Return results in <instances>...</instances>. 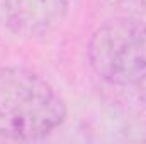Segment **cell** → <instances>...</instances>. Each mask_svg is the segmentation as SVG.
<instances>
[{
    "label": "cell",
    "mask_w": 146,
    "mask_h": 144,
    "mask_svg": "<svg viewBox=\"0 0 146 144\" xmlns=\"http://www.w3.org/2000/svg\"><path fill=\"white\" fill-rule=\"evenodd\" d=\"M66 117L58 92L37 73L0 66V136L34 141L48 136Z\"/></svg>",
    "instance_id": "obj_1"
},
{
    "label": "cell",
    "mask_w": 146,
    "mask_h": 144,
    "mask_svg": "<svg viewBox=\"0 0 146 144\" xmlns=\"http://www.w3.org/2000/svg\"><path fill=\"white\" fill-rule=\"evenodd\" d=\"M92 70L112 85H136L146 78V24L119 17L100 26L87 48Z\"/></svg>",
    "instance_id": "obj_2"
},
{
    "label": "cell",
    "mask_w": 146,
    "mask_h": 144,
    "mask_svg": "<svg viewBox=\"0 0 146 144\" xmlns=\"http://www.w3.org/2000/svg\"><path fill=\"white\" fill-rule=\"evenodd\" d=\"M68 0H5L10 29L22 36H42L61 22Z\"/></svg>",
    "instance_id": "obj_3"
},
{
    "label": "cell",
    "mask_w": 146,
    "mask_h": 144,
    "mask_svg": "<svg viewBox=\"0 0 146 144\" xmlns=\"http://www.w3.org/2000/svg\"><path fill=\"white\" fill-rule=\"evenodd\" d=\"M107 2L127 12H146V0H107Z\"/></svg>",
    "instance_id": "obj_4"
}]
</instances>
